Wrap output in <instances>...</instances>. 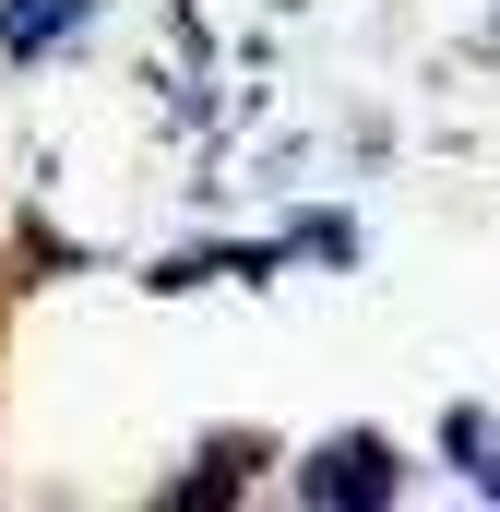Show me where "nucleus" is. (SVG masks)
Wrapping results in <instances>:
<instances>
[{
    "instance_id": "nucleus-1",
    "label": "nucleus",
    "mask_w": 500,
    "mask_h": 512,
    "mask_svg": "<svg viewBox=\"0 0 500 512\" xmlns=\"http://www.w3.org/2000/svg\"><path fill=\"white\" fill-rule=\"evenodd\" d=\"M393 489V465H381V441H334L322 465H310V501H381Z\"/></svg>"
},
{
    "instance_id": "nucleus-2",
    "label": "nucleus",
    "mask_w": 500,
    "mask_h": 512,
    "mask_svg": "<svg viewBox=\"0 0 500 512\" xmlns=\"http://www.w3.org/2000/svg\"><path fill=\"white\" fill-rule=\"evenodd\" d=\"M60 24H84V0H24V12H12V48H48Z\"/></svg>"
}]
</instances>
